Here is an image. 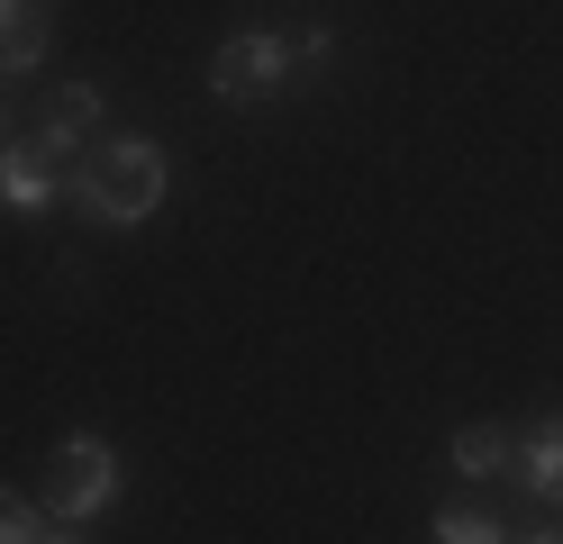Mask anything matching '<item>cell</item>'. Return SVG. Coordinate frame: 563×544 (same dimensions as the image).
<instances>
[{"label": "cell", "instance_id": "cell-13", "mask_svg": "<svg viewBox=\"0 0 563 544\" xmlns=\"http://www.w3.org/2000/svg\"><path fill=\"white\" fill-rule=\"evenodd\" d=\"M518 544H563V526H537V535H518Z\"/></svg>", "mask_w": 563, "mask_h": 544}, {"label": "cell", "instance_id": "cell-8", "mask_svg": "<svg viewBox=\"0 0 563 544\" xmlns=\"http://www.w3.org/2000/svg\"><path fill=\"white\" fill-rule=\"evenodd\" d=\"M509 463H518V445L500 426H464L454 435V471H473V481H490V471H509Z\"/></svg>", "mask_w": 563, "mask_h": 544}, {"label": "cell", "instance_id": "cell-9", "mask_svg": "<svg viewBox=\"0 0 563 544\" xmlns=\"http://www.w3.org/2000/svg\"><path fill=\"white\" fill-rule=\"evenodd\" d=\"M46 526H55V518H37L19 490H0V544H46Z\"/></svg>", "mask_w": 563, "mask_h": 544}, {"label": "cell", "instance_id": "cell-6", "mask_svg": "<svg viewBox=\"0 0 563 544\" xmlns=\"http://www.w3.org/2000/svg\"><path fill=\"white\" fill-rule=\"evenodd\" d=\"M518 471H527V490H537V499L563 508V418H537V435L518 445Z\"/></svg>", "mask_w": 563, "mask_h": 544}, {"label": "cell", "instance_id": "cell-2", "mask_svg": "<svg viewBox=\"0 0 563 544\" xmlns=\"http://www.w3.org/2000/svg\"><path fill=\"white\" fill-rule=\"evenodd\" d=\"M300 82V55H291V36L282 27H236L209 46V100H228V109H264Z\"/></svg>", "mask_w": 563, "mask_h": 544}, {"label": "cell", "instance_id": "cell-4", "mask_svg": "<svg viewBox=\"0 0 563 544\" xmlns=\"http://www.w3.org/2000/svg\"><path fill=\"white\" fill-rule=\"evenodd\" d=\"M0 209L10 218L55 209V155L46 145H0Z\"/></svg>", "mask_w": 563, "mask_h": 544}, {"label": "cell", "instance_id": "cell-15", "mask_svg": "<svg viewBox=\"0 0 563 544\" xmlns=\"http://www.w3.org/2000/svg\"><path fill=\"white\" fill-rule=\"evenodd\" d=\"M0 136H10V119H0Z\"/></svg>", "mask_w": 563, "mask_h": 544}, {"label": "cell", "instance_id": "cell-12", "mask_svg": "<svg viewBox=\"0 0 563 544\" xmlns=\"http://www.w3.org/2000/svg\"><path fill=\"white\" fill-rule=\"evenodd\" d=\"M46 544H91V535H82V526H64V518H55V526H46Z\"/></svg>", "mask_w": 563, "mask_h": 544}, {"label": "cell", "instance_id": "cell-10", "mask_svg": "<svg viewBox=\"0 0 563 544\" xmlns=\"http://www.w3.org/2000/svg\"><path fill=\"white\" fill-rule=\"evenodd\" d=\"M291 55H300V82H309V73H328V64H336V27H328V19H309V27L291 36Z\"/></svg>", "mask_w": 563, "mask_h": 544}, {"label": "cell", "instance_id": "cell-1", "mask_svg": "<svg viewBox=\"0 0 563 544\" xmlns=\"http://www.w3.org/2000/svg\"><path fill=\"white\" fill-rule=\"evenodd\" d=\"M164 191H173V164H164L155 136H119V145H100V155L74 173V209L91 218V227H146V218L164 209Z\"/></svg>", "mask_w": 563, "mask_h": 544}, {"label": "cell", "instance_id": "cell-14", "mask_svg": "<svg viewBox=\"0 0 563 544\" xmlns=\"http://www.w3.org/2000/svg\"><path fill=\"white\" fill-rule=\"evenodd\" d=\"M19 10H37V0H0V27H10V19H19Z\"/></svg>", "mask_w": 563, "mask_h": 544}, {"label": "cell", "instance_id": "cell-11", "mask_svg": "<svg viewBox=\"0 0 563 544\" xmlns=\"http://www.w3.org/2000/svg\"><path fill=\"white\" fill-rule=\"evenodd\" d=\"M437 544H509V535L490 526V518H473V508H445V518H437Z\"/></svg>", "mask_w": 563, "mask_h": 544}, {"label": "cell", "instance_id": "cell-5", "mask_svg": "<svg viewBox=\"0 0 563 544\" xmlns=\"http://www.w3.org/2000/svg\"><path fill=\"white\" fill-rule=\"evenodd\" d=\"M100 109H110V100H100V82H64V91L46 100V127H37V145H46V155H74V145L100 127Z\"/></svg>", "mask_w": 563, "mask_h": 544}, {"label": "cell", "instance_id": "cell-7", "mask_svg": "<svg viewBox=\"0 0 563 544\" xmlns=\"http://www.w3.org/2000/svg\"><path fill=\"white\" fill-rule=\"evenodd\" d=\"M46 27H55V19H46V0H37V10H19L10 27H0V73H10V82L46 64Z\"/></svg>", "mask_w": 563, "mask_h": 544}, {"label": "cell", "instance_id": "cell-3", "mask_svg": "<svg viewBox=\"0 0 563 544\" xmlns=\"http://www.w3.org/2000/svg\"><path fill=\"white\" fill-rule=\"evenodd\" d=\"M55 518L64 526H91L100 518V508H110L119 499V454L110 445H100V435H74V445H55Z\"/></svg>", "mask_w": 563, "mask_h": 544}]
</instances>
